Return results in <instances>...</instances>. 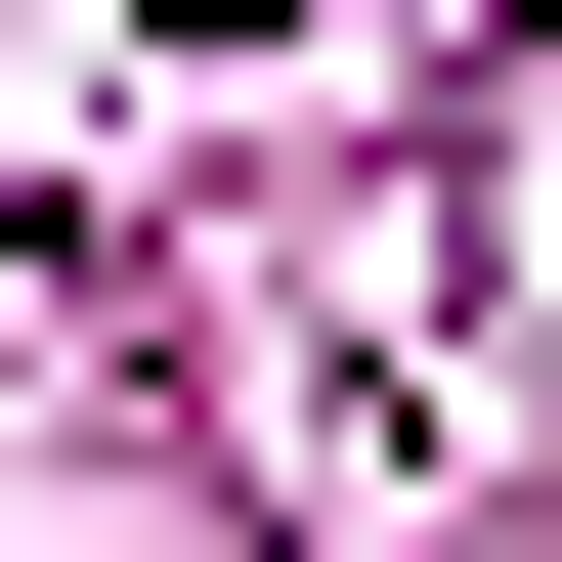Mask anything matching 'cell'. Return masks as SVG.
Wrapping results in <instances>:
<instances>
[{
  "label": "cell",
  "mask_w": 562,
  "mask_h": 562,
  "mask_svg": "<svg viewBox=\"0 0 562 562\" xmlns=\"http://www.w3.org/2000/svg\"><path fill=\"white\" fill-rule=\"evenodd\" d=\"M173 44H303V0H173Z\"/></svg>",
  "instance_id": "cell-1"
}]
</instances>
